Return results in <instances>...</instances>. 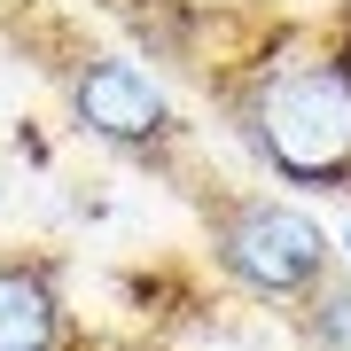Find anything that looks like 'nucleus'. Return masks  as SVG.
<instances>
[{"instance_id": "20e7f679", "label": "nucleus", "mask_w": 351, "mask_h": 351, "mask_svg": "<svg viewBox=\"0 0 351 351\" xmlns=\"http://www.w3.org/2000/svg\"><path fill=\"white\" fill-rule=\"evenodd\" d=\"M0 351H71V304L47 258H0Z\"/></svg>"}, {"instance_id": "f257e3e1", "label": "nucleus", "mask_w": 351, "mask_h": 351, "mask_svg": "<svg viewBox=\"0 0 351 351\" xmlns=\"http://www.w3.org/2000/svg\"><path fill=\"white\" fill-rule=\"evenodd\" d=\"M234 125L289 188H351V47L336 32H274L234 71Z\"/></svg>"}, {"instance_id": "0eeeda50", "label": "nucleus", "mask_w": 351, "mask_h": 351, "mask_svg": "<svg viewBox=\"0 0 351 351\" xmlns=\"http://www.w3.org/2000/svg\"><path fill=\"white\" fill-rule=\"evenodd\" d=\"M343 250H351V219H343Z\"/></svg>"}, {"instance_id": "f03ea898", "label": "nucleus", "mask_w": 351, "mask_h": 351, "mask_svg": "<svg viewBox=\"0 0 351 351\" xmlns=\"http://www.w3.org/2000/svg\"><path fill=\"white\" fill-rule=\"evenodd\" d=\"M203 242H211V265L258 304H304L336 265V234L313 211H297L289 195H258V188L211 195Z\"/></svg>"}, {"instance_id": "39448f33", "label": "nucleus", "mask_w": 351, "mask_h": 351, "mask_svg": "<svg viewBox=\"0 0 351 351\" xmlns=\"http://www.w3.org/2000/svg\"><path fill=\"white\" fill-rule=\"evenodd\" d=\"M297 351H351V289L320 281L297 313Z\"/></svg>"}, {"instance_id": "7ed1b4c3", "label": "nucleus", "mask_w": 351, "mask_h": 351, "mask_svg": "<svg viewBox=\"0 0 351 351\" xmlns=\"http://www.w3.org/2000/svg\"><path fill=\"white\" fill-rule=\"evenodd\" d=\"M63 101H71V125L101 141V149H117V156H172L180 149V110H172V94L156 86L149 71L133 63V55H117V47H86V55H71L63 63Z\"/></svg>"}, {"instance_id": "423d86ee", "label": "nucleus", "mask_w": 351, "mask_h": 351, "mask_svg": "<svg viewBox=\"0 0 351 351\" xmlns=\"http://www.w3.org/2000/svg\"><path fill=\"white\" fill-rule=\"evenodd\" d=\"M71 351H156V343H133V336H101V343H78V336H71Z\"/></svg>"}]
</instances>
